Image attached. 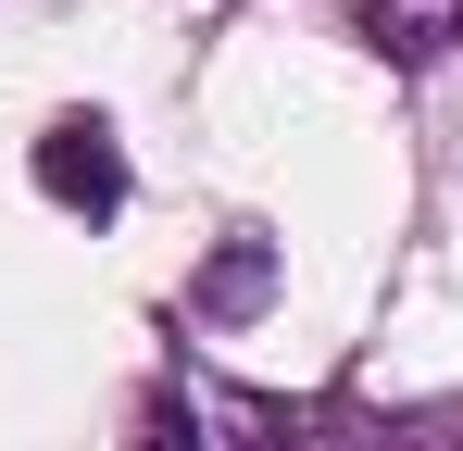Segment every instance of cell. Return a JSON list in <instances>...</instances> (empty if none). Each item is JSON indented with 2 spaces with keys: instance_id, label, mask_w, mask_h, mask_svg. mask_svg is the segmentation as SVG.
I'll list each match as a JSON object with an SVG mask.
<instances>
[{
  "instance_id": "obj_1",
  "label": "cell",
  "mask_w": 463,
  "mask_h": 451,
  "mask_svg": "<svg viewBox=\"0 0 463 451\" xmlns=\"http://www.w3.org/2000/svg\"><path fill=\"white\" fill-rule=\"evenodd\" d=\"M38 188L63 201V214H113L126 201V150L100 113H63V126H38Z\"/></svg>"
},
{
  "instance_id": "obj_2",
  "label": "cell",
  "mask_w": 463,
  "mask_h": 451,
  "mask_svg": "<svg viewBox=\"0 0 463 451\" xmlns=\"http://www.w3.org/2000/svg\"><path fill=\"white\" fill-rule=\"evenodd\" d=\"M250 451H463L451 427H388V414H250Z\"/></svg>"
},
{
  "instance_id": "obj_3",
  "label": "cell",
  "mask_w": 463,
  "mask_h": 451,
  "mask_svg": "<svg viewBox=\"0 0 463 451\" xmlns=\"http://www.w3.org/2000/svg\"><path fill=\"white\" fill-rule=\"evenodd\" d=\"M364 38H376L388 63H439L463 38V0H364Z\"/></svg>"
},
{
  "instance_id": "obj_4",
  "label": "cell",
  "mask_w": 463,
  "mask_h": 451,
  "mask_svg": "<svg viewBox=\"0 0 463 451\" xmlns=\"http://www.w3.org/2000/svg\"><path fill=\"white\" fill-rule=\"evenodd\" d=\"M126 451H213V439L188 427V401H151V427H138V439H126Z\"/></svg>"
}]
</instances>
